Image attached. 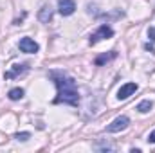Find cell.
<instances>
[{"mask_svg": "<svg viewBox=\"0 0 155 153\" xmlns=\"http://www.w3.org/2000/svg\"><path fill=\"white\" fill-rule=\"evenodd\" d=\"M7 96H9V99H11V101H18V99H22V97H24V90H22V88H11Z\"/></svg>", "mask_w": 155, "mask_h": 153, "instance_id": "8fae6325", "label": "cell"}, {"mask_svg": "<svg viewBox=\"0 0 155 153\" xmlns=\"http://www.w3.org/2000/svg\"><path fill=\"white\" fill-rule=\"evenodd\" d=\"M58 11L63 16H71L76 11V2L74 0H58Z\"/></svg>", "mask_w": 155, "mask_h": 153, "instance_id": "8992f818", "label": "cell"}, {"mask_svg": "<svg viewBox=\"0 0 155 153\" xmlns=\"http://www.w3.org/2000/svg\"><path fill=\"white\" fill-rule=\"evenodd\" d=\"M137 88H139V85H137V83H126V85H123V86L117 90V99H121V101L128 99L132 94H135V92H137Z\"/></svg>", "mask_w": 155, "mask_h": 153, "instance_id": "277c9868", "label": "cell"}, {"mask_svg": "<svg viewBox=\"0 0 155 153\" xmlns=\"http://www.w3.org/2000/svg\"><path fill=\"white\" fill-rule=\"evenodd\" d=\"M148 36H150L152 41H155V27H150V29H148Z\"/></svg>", "mask_w": 155, "mask_h": 153, "instance_id": "4fadbf2b", "label": "cell"}, {"mask_svg": "<svg viewBox=\"0 0 155 153\" xmlns=\"http://www.w3.org/2000/svg\"><path fill=\"white\" fill-rule=\"evenodd\" d=\"M112 36H114V29H112L110 25L103 24V25H99V27H97V31H96V33H92V36H90V43H97L99 40L112 38Z\"/></svg>", "mask_w": 155, "mask_h": 153, "instance_id": "7a4b0ae2", "label": "cell"}, {"mask_svg": "<svg viewBox=\"0 0 155 153\" xmlns=\"http://www.w3.org/2000/svg\"><path fill=\"white\" fill-rule=\"evenodd\" d=\"M24 70H25V67H24V65H13V69H11L9 72H5L4 77H5V79H13V77H16L18 74H22Z\"/></svg>", "mask_w": 155, "mask_h": 153, "instance_id": "9c48e42d", "label": "cell"}, {"mask_svg": "<svg viewBox=\"0 0 155 153\" xmlns=\"http://www.w3.org/2000/svg\"><path fill=\"white\" fill-rule=\"evenodd\" d=\"M116 58H117V52L116 50H110V52H105V54L97 56V58L94 60V63H96V65H105V63H108V61H112V60H116Z\"/></svg>", "mask_w": 155, "mask_h": 153, "instance_id": "52a82bcc", "label": "cell"}, {"mask_svg": "<svg viewBox=\"0 0 155 153\" xmlns=\"http://www.w3.org/2000/svg\"><path fill=\"white\" fill-rule=\"evenodd\" d=\"M18 47H20L22 52H27V54H35V52H38V49H40L38 43L31 38H22L18 41Z\"/></svg>", "mask_w": 155, "mask_h": 153, "instance_id": "5b68a950", "label": "cell"}, {"mask_svg": "<svg viewBox=\"0 0 155 153\" xmlns=\"http://www.w3.org/2000/svg\"><path fill=\"white\" fill-rule=\"evenodd\" d=\"M144 49H146V50H150V52H153V54H155V49L152 47V45H150V43H146V45H144Z\"/></svg>", "mask_w": 155, "mask_h": 153, "instance_id": "9a60e30c", "label": "cell"}, {"mask_svg": "<svg viewBox=\"0 0 155 153\" xmlns=\"http://www.w3.org/2000/svg\"><path fill=\"white\" fill-rule=\"evenodd\" d=\"M128 124H130V119H128L126 115H119L117 119H114V121L107 126V132H108V133H116V132H121V130L128 128Z\"/></svg>", "mask_w": 155, "mask_h": 153, "instance_id": "3957f363", "label": "cell"}, {"mask_svg": "<svg viewBox=\"0 0 155 153\" xmlns=\"http://www.w3.org/2000/svg\"><path fill=\"white\" fill-rule=\"evenodd\" d=\"M152 108H153V103H152L150 99H144V101H141V103L137 105V110H139L141 114H148Z\"/></svg>", "mask_w": 155, "mask_h": 153, "instance_id": "30bf717a", "label": "cell"}, {"mask_svg": "<svg viewBox=\"0 0 155 153\" xmlns=\"http://www.w3.org/2000/svg\"><path fill=\"white\" fill-rule=\"evenodd\" d=\"M38 20L40 22H43V24H47V22L52 20V7H51V5H43V7L40 9Z\"/></svg>", "mask_w": 155, "mask_h": 153, "instance_id": "ba28073f", "label": "cell"}, {"mask_svg": "<svg viewBox=\"0 0 155 153\" xmlns=\"http://www.w3.org/2000/svg\"><path fill=\"white\" fill-rule=\"evenodd\" d=\"M148 142H152V144H155V130L148 135Z\"/></svg>", "mask_w": 155, "mask_h": 153, "instance_id": "5bb4252c", "label": "cell"}, {"mask_svg": "<svg viewBox=\"0 0 155 153\" xmlns=\"http://www.w3.org/2000/svg\"><path fill=\"white\" fill-rule=\"evenodd\" d=\"M29 137H31V133H29V132H22V133H16V139H18V141H27Z\"/></svg>", "mask_w": 155, "mask_h": 153, "instance_id": "7c38bea8", "label": "cell"}, {"mask_svg": "<svg viewBox=\"0 0 155 153\" xmlns=\"http://www.w3.org/2000/svg\"><path fill=\"white\" fill-rule=\"evenodd\" d=\"M51 77L54 79L56 86H58V97L54 99V103H65L71 106H78L79 103V94L76 88V81L72 77H69L63 72H51Z\"/></svg>", "mask_w": 155, "mask_h": 153, "instance_id": "6da1fadb", "label": "cell"}]
</instances>
